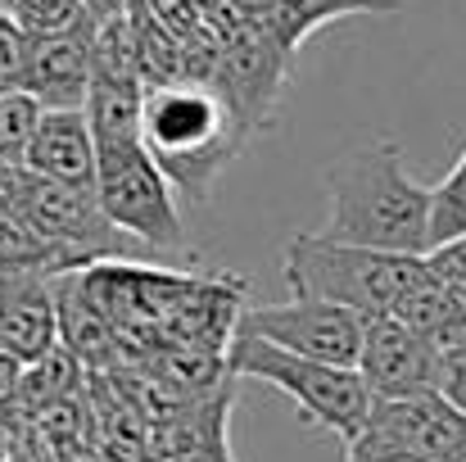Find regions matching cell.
I'll use <instances>...</instances> for the list:
<instances>
[{
    "label": "cell",
    "instance_id": "obj_14",
    "mask_svg": "<svg viewBox=\"0 0 466 462\" xmlns=\"http://www.w3.org/2000/svg\"><path fill=\"white\" fill-rule=\"evenodd\" d=\"M27 272L68 277L82 272V263L64 245H55L9 190H0V277H27Z\"/></svg>",
    "mask_w": 466,
    "mask_h": 462
},
{
    "label": "cell",
    "instance_id": "obj_24",
    "mask_svg": "<svg viewBox=\"0 0 466 462\" xmlns=\"http://www.w3.org/2000/svg\"><path fill=\"white\" fill-rule=\"evenodd\" d=\"M440 395H449L466 413V335L458 344L444 349V367H440Z\"/></svg>",
    "mask_w": 466,
    "mask_h": 462
},
{
    "label": "cell",
    "instance_id": "obj_10",
    "mask_svg": "<svg viewBox=\"0 0 466 462\" xmlns=\"http://www.w3.org/2000/svg\"><path fill=\"white\" fill-rule=\"evenodd\" d=\"M440 367H444V349L435 340H426L421 331H412L394 313L367 317L358 372L367 376L376 399H403V395L440 390Z\"/></svg>",
    "mask_w": 466,
    "mask_h": 462
},
{
    "label": "cell",
    "instance_id": "obj_27",
    "mask_svg": "<svg viewBox=\"0 0 466 462\" xmlns=\"http://www.w3.org/2000/svg\"><path fill=\"white\" fill-rule=\"evenodd\" d=\"M181 462H236V458H231V445L218 440V445H208V449H199V454H190V458H181Z\"/></svg>",
    "mask_w": 466,
    "mask_h": 462
},
{
    "label": "cell",
    "instance_id": "obj_17",
    "mask_svg": "<svg viewBox=\"0 0 466 462\" xmlns=\"http://www.w3.org/2000/svg\"><path fill=\"white\" fill-rule=\"evenodd\" d=\"M399 0H272V9L258 18L268 23L290 50H299L317 27L349 18V14H394Z\"/></svg>",
    "mask_w": 466,
    "mask_h": 462
},
{
    "label": "cell",
    "instance_id": "obj_25",
    "mask_svg": "<svg viewBox=\"0 0 466 462\" xmlns=\"http://www.w3.org/2000/svg\"><path fill=\"white\" fill-rule=\"evenodd\" d=\"M344 462H431V458H417V454H403V449H380V445H349L344 449Z\"/></svg>",
    "mask_w": 466,
    "mask_h": 462
},
{
    "label": "cell",
    "instance_id": "obj_28",
    "mask_svg": "<svg viewBox=\"0 0 466 462\" xmlns=\"http://www.w3.org/2000/svg\"><path fill=\"white\" fill-rule=\"evenodd\" d=\"M18 445H23V436H18L14 426H5V422H0V462H9V454H14Z\"/></svg>",
    "mask_w": 466,
    "mask_h": 462
},
{
    "label": "cell",
    "instance_id": "obj_16",
    "mask_svg": "<svg viewBox=\"0 0 466 462\" xmlns=\"http://www.w3.org/2000/svg\"><path fill=\"white\" fill-rule=\"evenodd\" d=\"M91 381V367L59 340L50 354H41L36 363H27V376H23V426L46 413L50 404H64V399H77Z\"/></svg>",
    "mask_w": 466,
    "mask_h": 462
},
{
    "label": "cell",
    "instance_id": "obj_22",
    "mask_svg": "<svg viewBox=\"0 0 466 462\" xmlns=\"http://www.w3.org/2000/svg\"><path fill=\"white\" fill-rule=\"evenodd\" d=\"M23 376H27V363L0 349V422L14 426L18 436H23Z\"/></svg>",
    "mask_w": 466,
    "mask_h": 462
},
{
    "label": "cell",
    "instance_id": "obj_23",
    "mask_svg": "<svg viewBox=\"0 0 466 462\" xmlns=\"http://www.w3.org/2000/svg\"><path fill=\"white\" fill-rule=\"evenodd\" d=\"M426 263H431V272L458 295L466 304V231L462 236H453V241H440V245H431L426 250Z\"/></svg>",
    "mask_w": 466,
    "mask_h": 462
},
{
    "label": "cell",
    "instance_id": "obj_3",
    "mask_svg": "<svg viewBox=\"0 0 466 462\" xmlns=\"http://www.w3.org/2000/svg\"><path fill=\"white\" fill-rule=\"evenodd\" d=\"M227 358H231V372L236 376H254V381L281 390L317 431L335 436L344 449L371 422L376 395H371V385H367V376L358 367L304 358V354L281 349V344H272L263 335H249V331H236Z\"/></svg>",
    "mask_w": 466,
    "mask_h": 462
},
{
    "label": "cell",
    "instance_id": "obj_21",
    "mask_svg": "<svg viewBox=\"0 0 466 462\" xmlns=\"http://www.w3.org/2000/svg\"><path fill=\"white\" fill-rule=\"evenodd\" d=\"M27 77V32L14 23L9 9H0V96L18 91Z\"/></svg>",
    "mask_w": 466,
    "mask_h": 462
},
{
    "label": "cell",
    "instance_id": "obj_1",
    "mask_svg": "<svg viewBox=\"0 0 466 462\" xmlns=\"http://www.w3.org/2000/svg\"><path fill=\"white\" fill-rule=\"evenodd\" d=\"M326 227L321 236L349 241V245H371V250H394V254H426L431 250V200L435 186H421L399 141L380 137L371 146L339 154L326 172Z\"/></svg>",
    "mask_w": 466,
    "mask_h": 462
},
{
    "label": "cell",
    "instance_id": "obj_5",
    "mask_svg": "<svg viewBox=\"0 0 466 462\" xmlns=\"http://www.w3.org/2000/svg\"><path fill=\"white\" fill-rule=\"evenodd\" d=\"M100 146V204L105 213L137 236L155 259H195L181 209H177V186L167 181V172L158 168V159L146 146V132L137 137H114V141H96Z\"/></svg>",
    "mask_w": 466,
    "mask_h": 462
},
{
    "label": "cell",
    "instance_id": "obj_15",
    "mask_svg": "<svg viewBox=\"0 0 466 462\" xmlns=\"http://www.w3.org/2000/svg\"><path fill=\"white\" fill-rule=\"evenodd\" d=\"M394 317L408 322L412 331H421L426 340H435L440 349L458 344L466 335V304L431 272L426 254H421L412 282L403 286V295H399V304H394Z\"/></svg>",
    "mask_w": 466,
    "mask_h": 462
},
{
    "label": "cell",
    "instance_id": "obj_12",
    "mask_svg": "<svg viewBox=\"0 0 466 462\" xmlns=\"http://www.w3.org/2000/svg\"><path fill=\"white\" fill-rule=\"evenodd\" d=\"M59 340V277H0V349L36 363Z\"/></svg>",
    "mask_w": 466,
    "mask_h": 462
},
{
    "label": "cell",
    "instance_id": "obj_20",
    "mask_svg": "<svg viewBox=\"0 0 466 462\" xmlns=\"http://www.w3.org/2000/svg\"><path fill=\"white\" fill-rule=\"evenodd\" d=\"M14 23L27 36H50V32H68L77 23H86V5L82 0H9Z\"/></svg>",
    "mask_w": 466,
    "mask_h": 462
},
{
    "label": "cell",
    "instance_id": "obj_19",
    "mask_svg": "<svg viewBox=\"0 0 466 462\" xmlns=\"http://www.w3.org/2000/svg\"><path fill=\"white\" fill-rule=\"evenodd\" d=\"M462 231H466V150L444 172V181L435 186V200H431V245L453 241Z\"/></svg>",
    "mask_w": 466,
    "mask_h": 462
},
{
    "label": "cell",
    "instance_id": "obj_18",
    "mask_svg": "<svg viewBox=\"0 0 466 462\" xmlns=\"http://www.w3.org/2000/svg\"><path fill=\"white\" fill-rule=\"evenodd\" d=\"M41 114H46V105L27 87L0 96V163L5 168H23L27 163L32 137L41 128Z\"/></svg>",
    "mask_w": 466,
    "mask_h": 462
},
{
    "label": "cell",
    "instance_id": "obj_2",
    "mask_svg": "<svg viewBox=\"0 0 466 462\" xmlns=\"http://www.w3.org/2000/svg\"><path fill=\"white\" fill-rule=\"evenodd\" d=\"M146 146L190 204L208 200L218 172L245 150L249 132L231 114L218 87L208 82H163L146 87V114H141Z\"/></svg>",
    "mask_w": 466,
    "mask_h": 462
},
{
    "label": "cell",
    "instance_id": "obj_4",
    "mask_svg": "<svg viewBox=\"0 0 466 462\" xmlns=\"http://www.w3.org/2000/svg\"><path fill=\"white\" fill-rule=\"evenodd\" d=\"M421 254H394V250H371V245H349L330 241L321 231H299L286 241L281 272L295 295L312 300H335L344 308H358L362 317L394 313L403 286L412 282Z\"/></svg>",
    "mask_w": 466,
    "mask_h": 462
},
{
    "label": "cell",
    "instance_id": "obj_11",
    "mask_svg": "<svg viewBox=\"0 0 466 462\" xmlns=\"http://www.w3.org/2000/svg\"><path fill=\"white\" fill-rule=\"evenodd\" d=\"M91 82H96V18H86L68 32L27 36L23 87L46 109H86Z\"/></svg>",
    "mask_w": 466,
    "mask_h": 462
},
{
    "label": "cell",
    "instance_id": "obj_31",
    "mask_svg": "<svg viewBox=\"0 0 466 462\" xmlns=\"http://www.w3.org/2000/svg\"><path fill=\"white\" fill-rule=\"evenodd\" d=\"M0 9H9V0H0Z\"/></svg>",
    "mask_w": 466,
    "mask_h": 462
},
{
    "label": "cell",
    "instance_id": "obj_6",
    "mask_svg": "<svg viewBox=\"0 0 466 462\" xmlns=\"http://www.w3.org/2000/svg\"><path fill=\"white\" fill-rule=\"evenodd\" d=\"M9 195H14V200L27 209V218H32L55 245H64L82 268L105 263V259H155L137 236H127V231L105 213L96 186H73V181H55V177H46V172H32V168H14Z\"/></svg>",
    "mask_w": 466,
    "mask_h": 462
},
{
    "label": "cell",
    "instance_id": "obj_26",
    "mask_svg": "<svg viewBox=\"0 0 466 462\" xmlns=\"http://www.w3.org/2000/svg\"><path fill=\"white\" fill-rule=\"evenodd\" d=\"M82 5H86V14H91L96 23H109V18H123L132 0H82Z\"/></svg>",
    "mask_w": 466,
    "mask_h": 462
},
{
    "label": "cell",
    "instance_id": "obj_7",
    "mask_svg": "<svg viewBox=\"0 0 466 462\" xmlns=\"http://www.w3.org/2000/svg\"><path fill=\"white\" fill-rule=\"evenodd\" d=\"M290 59L295 50L258 18H245L236 32L222 36V59L213 73V87L240 118L249 137L268 132L281 109V91L290 82Z\"/></svg>",
    "mask_w": 466,
    "mask_h": 462
},
{
    "label": "cell",
    "instance_id": "obj_30",
    "mask_svg": "<svg viewBox=\"0 0 466 462\" xmlns=\"http://www.w3.org/2000/svg\"><path fill=\"white\" fill-rule=\"evenodd\" d=\"M9 177H14V168H5V163H0V190H9Z\"/></svg>",
    "mask_w": 466,
    "mask_h": 462
},
{
    "label": "cell",
    "instance_id": "obj_29",
    "mask_svg": "<svg viewBox=\"0 0 466 462\" xmlns=\"http://www.w3.org/2000/svg\"><path fill=\"white\" fill-rule=\"evenodd\" d=\"M9 462H41L36 454H32V445H18L14 454H9Z\"/></svg>",
    "mask_w": 466,
    "mask_h": 462
},
{
    "label": "cell",
    "instance_id": "obj_8",
    "mask_svg": "<svg viewBox=\"0 0 466 462\" xmlns=\"http://www.w3.org/2000/svg\"><path fill=\"white\" fill-rule=\"evenodd\" d=\"M240 331L263 335L281 349H295L304 358H321V363H344L358 367L362 358V335H367V317L358 308H344L335 300H312V295H295L286 304H263L245 308Z\"/></svg>",
    "mask_w": 466,
    "mask_h": 462
},
{
    "label": "cell",
    "instance_id": "obj_13",
    "mask_svg": "<svg viewBox=\"0 0 466 462\" xmlns=\"http://www.w3.org/2000/svg\"><path fill=\"white\" fill-rule=\"evenodd\" d=\"M23 168L46 172L55 181L96 186L100 181V146H96L91 114L86 109H46Z\"/></svg>",
    "mask_w": 466,
    "mask_h": 462
},
{
    "label": "cell",
    "instance_id": "obj_9",
    "mask_svg": "<svg viewBox=\"0 0 466 462\" xmlns=\"http://www.w3.org/2000/svg\"><path fill=\"white\" fill-rule=\"evenodd\" d=\"M358 440L380 445V449H403L431 462H466V413L440 390L376 399L371 422Z\"/></svg>",
    "mask_w": 466,
    "mask_h": 462
}]
</instances>
